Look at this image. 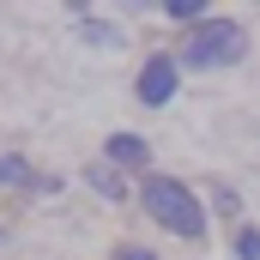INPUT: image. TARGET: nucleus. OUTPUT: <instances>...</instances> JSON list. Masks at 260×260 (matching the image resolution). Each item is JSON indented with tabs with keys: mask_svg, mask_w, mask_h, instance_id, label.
<instances>
[{
	"mask_svg": "<svg viewBox=\"0 0 260 260\" xmlns=\"http://www.w3.org/2000/svg\"><path fill=\"white\" fill-rule=\"evenodd\" d=\"M139 206H145L170 236H188V242L206 236V206H200V194L188 182H176V176H145V182H139Z\"/></svg>",
	"mask_w": 260,
	"mask_h": 260,
	"instance_id": "1",
	"label": "nucleus"
},
{
	"mask_svg": "<svg viewBox=\"0 0 260 260\" xmlns=\"http://www.w3.org/2000/svg\"><path fill=\"white\" fill-rule=\"evenodd\" d=\"M176 79H182V67H176V55H151V61L139 67V103L145 109H164L170 97H176Z\"/></svg>",
	"mask_w": 260,
	"mask_h": 260,
	"instance_id": "3",
	"label": "nucleus"
},
{
	"mask_svg": "<svg viewBox=\"0 0 260 260\" xmlns=\"http://www.w3.org/2000/svg\"><path fill=\"white\" fill-rule=\"evenodd\" d=\"M242 55H248V30H242L236 18H206V24L188 30L176 67H188V73H212V67H236Z\"/></svg>",
	"mask_w": 260,
	"mask_h": 260,
	"instance_id": "2",
	"label": "nucleus"
},
{
	"mask_svg": "<svg viewBox=\"0 0 260 260\" xmlns=\"http://www.w3.org/2000/svg\"><path fill=\"white\" fill-rule=\"evenodd\" d=\"M0 182H12V188H37V176H30L24 157H0Z\"/></svg>",
	"mask_w": 260,
	"mask_h": 260,
	"instance_id": "7",
	"label": "nucleus"
},
{
	"mask_svg": "<svg viewBox=\"0 0 260 260\" xmlns=\"http://www.w3.org/2000/svg\"><path fill=\"white\" fill-rule=\"evenodd\" d=\"M85 37H91V43H115V24H103V18H85Z\"/></svg>",
	"mask_w": 260,
	"mask_h": 260,
	"instance_id": "9",
	"label": "nucleus"
},
{
	"mask_svg": "<svg viewBox=\"0 0 260 260\" xmlns=\"http://www.w3.org/2000/svg\"><path fill=\"white\" fill-rule=\"evenodd\" d=\"M103 164H115V170H151V139H139V133H109L103 139Z\"/></svg>",
	"mask_w": 260,
	"mask_h": 260,
	"instance_id": "4",
	"label": "nucleus"
},
{
	"mask_svg": "<svg viewBox=\"0 0 260 260\" xmlns=\"http://www.w3.org/2000/svg\"><path fill=\"white\" fill-rule=\"evenodd\" d=\"M236 254H242V260H260V230H242V236H236Z\"/></svg>",
	"mask_w": 260,
	"mask_h": 260,
	"instance_id": "8",
	"label": "nucleus"
},
{
	"mask_svg": "<svg viewBox=\"0 0 260 260\" xmlns=\"http://www.w3.org/2000/svg\"><path fill=\"white\" fill-rule=\"evenodd\" d=\"M85 182H91L103 200H127V188H121V170H115V164H91V170H85Z\"/></svg>",
	"mask_w": 260,
	"mask_h": 260,
	"instance_id": "5",
	"label": "nucleus"
},
{
	"mask_svg": "<svg viewBox=\"0 0 260 260\" xmlns=\"http://www.w3.org/2000/svg\"><path fill=\"white\" fill-rule=\"evenodd\" d=\"M164 12H170L176 24H188V30H194V24H206V6H200V0H164Z\"/></svg>",
	"mask_w": 260,
	"mask_h": 260,
	"instance_id": "6",
	"label": "nucleus"
},
{
	"mask_svg": "<svg viewBox=\"0 0 260 260\" xmlns=\"http://www.w3.org/2000/svg\"><path fill=\"white\" fill-rule=\"evenodd\" d=\"M115 260H157L151 248H115Z\"/></svg>",
	"mask_w": 260,
	"mask_h": 260,
	"instance_id": "10",
	"label": "nucleus"
}]
</instances>
